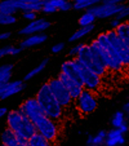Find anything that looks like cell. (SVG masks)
<instances>
[{
    "instance_id": "obj_45",
    "label": "cell",
    "mask_w": 129,
    "mask_h": 146,
    "mask_svg": "<svg viewBox=\"0 0 129 146\" xmlns=\"http://www.w3.org/2000/svg\"><path fill=\"white\" fill-rule=\"evenodd\" d=\"M128 118H129V111H128Z\"/></svg>"
},
{
    "instance_id": "obj_14",
    "label": "cell",
    "mask_w": 129,
    "mask_h": 146,
    "mask_svg": "<svg viewBox=\"0 0 129 146\" xmlns=\"http://www.w3.org/2000/svg\"><path fill=\"white\" fill-rule=\"evenodd\" d=\"M25 88L23 86V82L22 80H13V82H9L7 83L4 86V89H3V93L0 96V100H5V98H9V97L14 96V94L19 93Z\"/></svg>"
},
{
    "instance_id": "obj_6",
    "label": "cell",
    "mask_w": 129,
    "mask_h": 146,
    "mask_svg": "<svg viewBox=\"0 0 129 146\" xmlns=\"http://www.w3.org/2000/svg\"><path fill=\"white\" fill-rule=\"evenodd\" d=\"M48 87H49V91L52 92L53 97L56 98V101L61 105V108L65 110V109L70 108V106L74 104V100L71 98L70 93L66 91V88L61 84V82L58 80V78H50L47 82Z\"/></svg>"
},
{
    "instance_id": "obj_26",
    "label": "cell",
    "mask_w": 129,
    "mask_h": 146,
    "mask_svg": "<svg viewBox=\"0 0 129 146\" xmlns=\"http://www.w3.org/2000/svg\"><path fill=\"white\" fill-rule=\"evenodd\" d=\"M19 52H21V48L13 47V45H7V47L0 49V53H1L3 57L4 56H17V54H19Z\"/></svg>"
},
{
    "instance_id": "obj_38",
    "label": "cell",
    "mask_w": 129,
    "mask_h": 146,
    "mask_svg": "<svg viewBox=\"0 0 129 146\" xmlns=\"http://www.w3.org/2000/svg\"><path fill=\"white\" fill-rule=\"evenodd\" d=\"M7 114H8V109L7 108H0V119L4 118V116H7Z\"/></svg>"
},
{
    "instance_id": "obj_2",
    "label": "cell",
    "mask_w": 129,
    "mask_h": 146,
    "mask_svg": "<svg viewBox=\"0 0 129 146\" xmlns=\"http://www.w3.org/2000/svg\"><path fill=\"white\" fill-rule=\"evenodd\" d=\"M7 128L13 131L19 138L28 141L36 133L34 123L18 110L8 111L7 114Z\"/></svg>"
},
{
    "instance_id": "obj_46",
    "label": "cell",
    "mask_w": 129,
    "mask_h": 146,
    "mask_svg": "<svg viewBox=\"0 0 129 146\" xmlns=\"http://www.w3.org/2000/svg\"><path fill=\"white\" fill-rule=\"evenodd\" d=\"M1 146H7V145H1Z\"/></svg>"
},
{
    "instance_id": "obj_4",
    "label": "cell",
    "mask_w": 129,
    "mask_h": 146,
    "mask_svg": "<svg viewBox=\"0 0 129 146\" xmlns=\"http://www.w3.org/2000/svg\"><path fill=\"white\" fill-rule=\"evenodd\" d=\"M125 5L126 4H123L121 0H102L99 4L88 9V12H91L96 17V19H103L108 17H116L124 11Z\"/></svg>"
},
{
    "instance_id": "obj_47",
    "label": "cell",
    "mask_w": 129,
    "mask_h": 146,
    "mask_svg": "<svg viewBox=\"0 0 129 146\" xmlns=\"http://www.w3.org/2000/svg\"><path fill=\"white\" fill-rule=\"evenodd\" d=\"M102 146H103V145H102Z\"/></svg>"
},
{
    "instance_id": "obj_40",
    "label": "cell",
    "mask_w": 129,
    "mask_h": 146,
    "mask_svg": "<svg viewBox=\"0 0 129 146\" xmlns=\"http://www.w3.org/2000/svg\"><path fill=\"white\" fill-rule=\"evenodd\" d=\"M92 138H93V136H88V141H87V145H92Z\"/></svg>"
},
{
    "instance_id": "obj_27",
    "label": "cell",
    "mask_w": 129,
    "mask_h": 146,
    "mask_svg": "<svg viewBox=\"0 0 129 146\" xmlns=\"http://www.w3.org/2000/svg\"><path fill=\"white\" fill-rule=\"evenodd\" d=\"M17 22V17L16 16H9V14H4L0 12V25L1 26H8L13 25Z\"/></svg>"
},
{
    "instance_id": "obj_31",
    "label": "cell",
    "mask_w": 129,
    "mask_h": 146,
    "mask_svg": "<svg viewBox=\"0 0 129 146\" xmlns=\"http://www.w3.org/2000/svg\"><path fill=\"white\" fill-rule=\"evenodd\" d=\"M81 47H83V44H76L69 50V54H70V57H72V60L77 56V53H79V50L81 49Z\"/></svg>"
},
{
    "instance_id": "obj_28",
    "label": "cell",
    "mask_w": 129,
    "mask_h": 146,
    "mask_svg": "<svg viewBox=\"0 0 129 146\" xmlns=\"http://www.w3.org/2000/svg\"><path fill=\"white\" fill-rule=\"evenodd\" d=\"M106 135L107 132L106 131H99L96 136H93L92 138V145H96V146H102L105 143V140H106Z\"/></svg>"
},
{
    "instance_id": "obj_41",
    "label": "cell",
    "mask_w": 129,
    "mask_h": 146,
    "mask_svg": "<svg viewBox=\"0 0 129 146\" xmlns=\"http://www.w3.org/2000/svg\"><path fill=\"white\" fill-rule=\"evenodd\" d=\"M4 86H5V84H4ZM4 86H1V87H0V96H1V93H3V89H4Z\"/></svg>"
},
{
    "instance_id": "obj_8",
    "label": "cell",
    "mask_w": 129,
    "mask_h": 146,
    "mask_svg": "<svg viewBox=\"0 0 129 146\" xmlns=\"http://www.w3.org/2000/svg\"><path fill=\"white\" fill-rule=\"evenodd\" d=\"M76 61V60H75ZM77 67H79V72H80V80H81V86L84 89L91 92H96L97 89L101 87V76H98L97 74H94L93 71H91L89 69L84 67L83 65H80L76 61Z\"/></svg>"
},
{
    "instance_id": "obj_19",
    "label": "cell",
    "mask_w": 129,
    "mask_h": 146,
    "mask_svg": "<svg viewBox=\"0 0 129 146\" xmlns=\"http://www.w3.org/2000/svg\"><path fill=\"white\" fill-rule=\"evenodd\" d=\"M99 1L98 0H75L72 1V9L75 11H88L97 5Z\"/></svg>"
},
{
    "instance_id": "obj_1",
    "label": "cell",
    "mask_w": 129,
    "mask_h": 146,
    "mask_svg": "<svg viewBox=\"0 0 129 146\" xmlns=\"http://www.w3.org/2000/svg\"><path fill=\"white\" fill-rule=\"evenodd\" d=\"M35 98L45 116H48V118H50L52 120H56V121H60L61 119L63 118L65 110H63L60 104L56 101L52 92L49 91V87H48L47 83H44V84L39 88V91L36 92Z\"/></svg>"
},
{
    "instance_id": "obj_9",
    "label": "cell",
    "mask_w": 129,
    "mask_h": 146,
    "mask_svg": "<svg viewBox=\"0 0 129 146\" xmlns=\"http://www.w3.org/2000/svg\"><path fill=\"white\" fill-rule=\"evenodd\" d=\"M106 36L108 39V41H110V44L112 45V48L119 54L123 66H129V47H126L123 41L118 38V35H116V33L114 30L107 31Z\"/></svg>"
},
{
    "instance_id": "obj_30",
    "label": "cell",
    "mask_w": 129,
    "mask_h": 146,
    "mask_svg": "<svg viewBox=\"0 0 129 146\" xmlns=\"http://www.w3.org/2000/svg\"><path fill=\"white\" fill-rule=\"evenodd\" d=\"M129 18V5H125V8H124V11L121 12L120 14H118V16L115 17L116 21H119V22H121L123 19H126Z\"/></svg>"
},
{
    "instance_id": "obj_5",
    "label": "cell",
    "mask_w": 129,
    "mask_h": 146,
    "mask_svg": "<svg viewBox=\"0 0 129 146\" xmlns=\"http://www.w3.org/2000/svg\"><path fill=\"white\" fill-rule=\"evenodd\" d=\"M34 125L36 128V133L44 137L45 140L54 143L60 137V124L58 121L52 120L50 118L43 115L34 121Z\"/></svg>"
},
{
    "instance_id": "obj_34",
    "label": "cell",
    "mask_w": 129,
    "mask_h": 146,
    "mask_svg": "<svg viewBox=\"0 0 129 146\" xmlns=\"http://www.w3.org/2000/svg\"><path fill=\"white\" fill-rule=\"evenodd\" d=\"M63 48H65V43H58V44H54L52 47V53H60L63 50Z\"/></svg>"
},
{
    "instance_id": "obj_42",
    "label": "cell",
    "mask_w": 129,
    "mask_h": 146,
    "mask_svg": "<svg viewBox=\"0 0 129 146\" xmlns=\"http://www.w3.org/2000/svg\"><path fill=\"white\" fill-rule=\"evenodd\" d=\"M17 146H28V145H27V142H25V143H19V145H17Z\"/></svg>"
},
{
    "instance_id": "obj_10",
    "label": "cell",
    "mask_w": 129,
    "mask_h": 146,
    "mask_svg": "<svg viewBox=\"0 0 129 146\" xmlns=\"http://www.w3.org/2000/svg\"><path fill=\"white\" fill-rule=\"evenodd\" d=\"M18 111L22 113L25 116H27L32 123L36 120V119H39L40 116L44 115V113H43V110L40 109V106H39V104H38L35 97H30V98L25 100V101L21 104Z\"/></svg>"
},
{
    "instance_id": "obj_7",
    "label": "cell",
    "mask_w": 129,
    "mask_h": 146,
    "mask_svg": "<svg viewBox=\"0 0 129 146\" xmlns=\"http://www.w3.org/2000/svg\"><path fill=\"white\" fill-rule=\"evenodd\" d=\"M74 102L76 109L83 115H89V114L94 113L98 108V98H97L96 93L87 91V89H84L81 92V94L79 96V98Z\"/></svg>"
},
{
    "instance_id": "obj_13",
    "label": "cell",
    "mask_w": 129,
    "mask_h": 146,
    "mask_svg": "<svg viewBox=\"0 0 129 146\" xmlns=\"http://www.w3.org/2000/svg\"><path fill=\"white\" fill-rule=\"evenodd\" d=\"M61 74L69 76L70 79L75 80L76 83L81 84V80H80V72H79V67H77V64L75 60H67L65 61L62 65H61Z\"/></svg>"
},
{
    "instance_id": "obj_37",
    "label": "cell",
    "mask_w": 129,
    "mask_h": 146,
    "mask_svg": "<svg viewBox=\"0 0 129 146\" xmlns=\"http://www.w3.org/2000/svg\"><path fill=\"white\" fill-rule=\"evenodd\" d=\"M11 36H12V33H9V31H7V33H0V41L7 40V39H9Z\"/></svg>"
},
{
    "instance_id": "obj_15",
    "label": "cell",
    "mask_w": 129,
    "mask_h": 146,
    "mask_svg": "<svg viewBox=\"0 0 129 146\" xmlns=\"http://www.w3.org/2000/svg\"><path fill=\"white\" fill-rule=\"evenodd\" d=\"M0 138H1V145H7V146H17V145H19V143L27 142V141L19 138L13 131L8 129V128H5V129L3 131Z\"/></svg>"
},
{
    "instance_id": "obj_32",
    "label": "cell",
    "mask_w": 129,
    "mask_h": 146,
    "mask_svg": "<svg viewBox=\"0 0 129 146\" xmlns=\"http://www.w3.org/2000/svg\"><path fill=\"white\" fill-rule=\"evenodd\" d=\"M36 14L38 13H34V12H23L22 17L25 19H27V21H30V22H32V21L36 19Z\"/></svg>"
},
{
    "instance_id": "obj_33",
    "label": "cell",
    "mask_w": 129,
    "mask_h": 146,
    "mask_svg": "<svg viewBox=\"0 0 129 146\" xmlns=\"http://www.w3.org/2000/svg\"><path fill=\"white\" fill-rule=\"evenodd\" d=\"M71 9H72V3L71 1H66V0H65V3L62 4V7H61L58 11L60 12H69V11H71Z\"/></svg>"
},
{
    "instance_id": "obj_36",
    "label": "cell",
    "mask_w": 129,
    "mask_h": 146,
    "mask_svg": "<svg viewBox=\"0 0 129 146\" xmlns=\"http://www.w3.org/2000/svg\"><path fill=\"white\" fill-rule=\"evenodd\" d=\"M119 131H120V132L123 133V135H124V133H126V132H128V131H129V124L125 121V123H124V124H121V125H120V128H119Z\"/></svg>"
},
{
    "instance_id": "obj_11",
    "label": "cell",
    "mask_w": 129,
    "mask_h": 146,
    "mask_svg": "<svg viewBox=\"0 0 129 146\" xmlns=\"http://www.w3.org/2000/svg\"><path fill=\"white\" fill-rule=\"evenodd\" d=\"M50 27V22L44 18H36L35 21L27 23L25 27H22L18 31L19 35H35V34L44 33L47 29Z\"/></svg>"
},
{
    "instance_id": "obj_44",
    "label": "cell",
    "mask_w": 129,
    "mask_h": 146,
    "mask_svg": "<svg viewBox=\"0 0 129 146\" xmlns=\"http://www.w3.org/2000/svg\"><path fill=\"white\" fill-rule=\"evenodd\" d=\"M1 57H3V56H1V53H0V58H1Z\"/></svg>"
},
{
    "instance_id": "obj_16",
    "label": "cell",
    "mask_w": 129,
    "mask_h": 146,
    "mask_svg": "<svg viewBox=\"0 0 129 146\" xmlns=\"http://www.w3.org/2000/svg\"><path fill=\"white\" fill-rule=\"evenodd\" d=\"M48 36L47 34H35V35H30L25 39V40L21 41L19 44V48H31V47H35V45H40L43 44L44 41H47Z\"/></svg>"
},
{
    "instance_id": "obj_21",
    "label": "cell",
    "mask_w": 129,
    "mask_h": 146,
    "mask_svg": "<svg viewBox=\"0 0 129 146\" xmlns=\"http://www.w3.org/2000/svg\"><path fill=\"white\" fill-rule=\"evenodd\" d=\"M94 29V25H91V26H87V27H80L77 31H75L74 34H72L71 36H70L69 41L70 43H74V41H77L80 40L81 38H84L85 35H88V34H91L92 31H93Z\"/></svg>"
},
{
    "instance_id": "obj_39",
    "label": "cell",
    "mask_w": 129,
    "mask_h": 146,
    "mask_svg": "<svg viewBox=\"0 0 129 146\" xmlns=\"http://www.w3.org/2000/svg\"><path fill=\"white\" fill-rule=\"evenodd\" d=\"M128 111H129V102H126L123 108V113H128Z\"/></svg>"
},
{
    "instance_id": "obj_35",
    "label": "cell",
    "mask_w": 129,
    "mask_h": 146,
    "mask_svg": "<svg viewBox=\"0 0 129 146\" xmlns=\"http://www.w3.org/2000/svg\"><path fill=\"white\" fill-rule=\"evenodd\" d=\"M49 3L52 4V5L58 11V9H60L61 7H62V4L65 3V0H49Z\"/></svg>"
},
{
    "instance_id": "obj_24",
    "label": "cell",
    "mask_w": 129,
    "mask_h": 146,
    "mask_svg": "<svg viewBox=\"0 0 129 146\" xmlns=\"http://www.w3.org/2000/svg\"><path fill=\"white\" fill-rule=\"evenodd\" d=\"M94 21H96V17H94L91 12L85 11V13H83L81 16H80L77 23L80 25V27H87V26L94 25Z\"/></svg>"
},
{
    "instance_id": "obj_25",
    "label": "cell",
    "mask_w": 129,
    "mask_h": 146,
    "mask_svg": "<svg viewBox=\"0 0 129 146\" xmlns=\"http://www.w3.org/2000/svg\"><path fill=\"white\" fill-rule=\"evenodd\" d=\"M125 123V115H124L123 111H116L112 116V120H111V124L115 129H119L121 124Z\"/></svg>"
},
{
    "instance_id": "obj_12",
    "label": "cell",
    "mask_w": 129,
    "mask_h": 146,
    "mask_svg": "<svg viewBox=\"0 0 129 146\" xmlns=\"http://www.w3.org/2000/svg\"><path fill=\"white\" fill-rule=\"evenodd\" d=\"M58 80L61 82V84H62L65 88H66V91L70 93V96H71V98L74 100V101H76L77 98H79V96L81 94V92L84 91V88H83L81 84H79V83H76L75 80L70 79L69 76H66V75L63 74H58Z\"/></svg>"
},
{
    "instance_id": "obj_22",
    "label": "cell",
    "mask_w": 129,
    "mask_h": 146,
    "mask_svg": "<svg viewBox=\"0 0 129 146\" xmlns=\"http://www.w3.org/2000/svg\"><path fill=\"white\" fill-rule=\"evenodd\" d=\"M48 64H49V58H44V60L41 61L40 64H39L38 66L35 67V69H32V70H31V71H28L27 74L25 75V78H23V80H25V82H27V80L32 79V78L35 76V75L40 74V72H41V71H43V70L45 69V66H47Z\"/></svg>"
},
{
    "instance_id": "obj_3",
    "label": "cell",
    "mask_w": 129,
    "mask_h": 146,
    "mask_svg": "<svg viewBox=\"0 0 129 146\" xmlns=\"http://www.w3.org/2000/svg\"><path fill=\"white\" fill-rule=\"evenodd\" d=\"M74 60H76L80 65H83L84 67L89 69L91 71H93L94 74H97L98 76H101V78L107 72V69L101 64V62H99L98 58L92 53L91 48H89V44L83 43L81 49L79 50L77 56L74 58Z\"/></svg>"
},
{
    "instance_id": "obj_20",
    "label": "cell",
    "mask_w": 129,
    "mask_h": 146,
    "mask_svg": "<svg viewBox=\"0 0 129 146\" xmlns=\"http://www.w3.org/2000/svg\"><path fill=\"white\" fill-rule=\"evenodd\" d=\"M12 72H13V65L12 64L0 66V87L11 82Z\"/></svg>"
},
{
    "instance_id": "obj_29",
    "label": "cell",
    "mask_w": 129,
    "mask_h": 146,
    "mask_svg": "<svg viewBox=\"0 0 129 146\" xmlns=\"http://www.w3.org/2000/svg\"><path fill=\"white\" fill-rule=\"evenodd\" d=\"M41 12L45 14H52V13H56L57 9L49 3V0H44V3H43V8H41Z\"/></svg>"
},
{
    "instance_id": "obj_43",
    "label": "cell",
    "mask_w": 129,
    "mask_h": 146,
    "mask_svg": "<svg viewBox=\"0 0 129 146\" xmlns=\"http://www.w3.org/2000/svg\"><path fill=\"white\" fill-rule=\"evenodd\" d=\"M87 146H96V145H87Z\"/></svg>"
},
{
    "instance_id": "obj_17",
    "label": "cell",
    "mask_w": 129,
    "mask_h": 146,
    "mask_svg": "<svg viewBox=\"0 0 129 146\" xmlns=\"http://www.w3.org/2000/svg\"><path fill=\"white\" fill-rule=\"evenodd\" d=\"M114 31L116 33L118 38L123 41L126 47H129V21L125 22H120V25L116 29H114Z\"/></svg>"
},
{
    "instance_id": "obj_18",
    "label": "cell",
    "mask_w": 129,
    "mask_h": 146,
    "mask_svg": "<svg viewBox=\"0 0 129 146\" xmlns=\"http://www.w3.org/2000/svg\"><path fill=\"white\" fill-rule=\"evenodd\" d=\"M18 11L16 5V0H3L0 1V12L9 16H16V12Z\"/></svg>"
},
{
    "instance_id": "obj_23",
    "label": "cell",
    "mask_w": 129,
    "mask_h": 146,
    "mask_svg": "<svg viewBox=\"0 0 129 146\" xmlns=\"http://www.w3.org/2000/svg\"><path fill=\"white\" fill-rule=\"evenodd\" d=\"M27 145L28 146H54L50 141L45 140L44 137H41L38 133H35V135L27 141Z\"/></svg>"
}]
</instances>
